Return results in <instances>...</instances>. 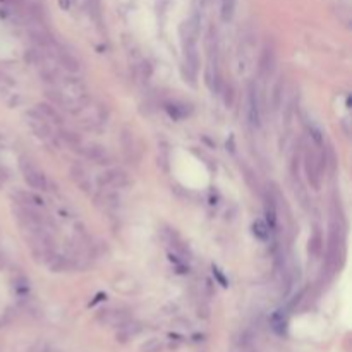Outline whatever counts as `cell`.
<instances>
[{"label": "cell", "instance_id": "cell-1", "mask_svg": "<svg viewBox=\"0 0 352 352\" xmlns=\"http://www.w3.org/2000/svg\"><path fill=\"white\" fill-rule=\"evenodd\" d=\"M21 170L23 176H25V180L28 182V186L31 189H38V191H50V182L47 179V176L35 167L33 163L29 162H23L21 160Z\"/></svg>", "mask_w": 352, "mask_h": 352}, {"label": "cell", "instance_id": "cell-2", "mask_svg": "<svg viewBox=\"0 0 352 352\" xmlns=\"http://www.w3.org/2000/svg\"><path fill=\"white\" fill-rule=\"evenodd\" d=\"M248 121L252 127H259L261 126V110H259V101H258V90H256L254 83H249L248 86Z\"/></svg>", "mask_w": 352, "mask_h": 352}, {"label": "cell", "instance_id": "cell-3", "mask_svg": "<svg viewBox=\"0 0 352 352\" xmlns=\"http://www.w3.org/2000/svg\"><path fill=\"white\" fill-rule=\"evenodd\" d=\"M28 126L29 129L33 131V134L38 136L40 139H45L49 141L52 138V129H50V124L38 114V110H29L28 112Z\"/></svg>", "mask_w": 352, "mask_h": 352}, {"label": "cell", "instance_id": "cell-4", "mask_svg": "<svg viewBox=\"0 0 352 352\" xmlns=\"http://www.w3.org/2000/svg\"><path fill=\"white\" fill-rule=\"evenodd\" d=\"M304 169H306V176L313 189H320L321 184V170L318 165V156L314 155L311 150L304 151Z\"/></svg>", "mask_w": 352, "mask_h": 352}, {"label": "cell", "instance_id": "cell-5", "mask_svg": "<svg viewBox=\"0 0 352 352\" xmlns=\"http://www.w3.org/2000/svg\"><path fill=\"white\" fill-rule=\"evenodd\" d=\"M98 184H100L101 187H115V189H121V187L129 184V177L124 170L110 169L98 177Z\"/></svg>", "mask_w": 352, "mask_h": 352}, {"label": "cell", "instance_id": "cell-6", "mask_svg": "<svg viewBox=\"0 0 352 352\" xmlns=\"http://www.w3.org/2000/svg\"><path fill=\"white\" fill-rule=\"evenodd\" d=\"M179 35H180V43H182V47L196 45L198 35H200V21H198L196 16L187 19V21H184L182 25H180Z\"/></svg>", "mask_w": 352, "mask_h": 352}, {"label": "cell", "instance_id": "cell-7", "mask_svg": "<svg viewBox=\"0 0 352 352\" xmlns=\"http://www.w3.org/2000/svg\"><path fill=\"white\" fill-rule=\"evenodd\" d=\"M275 64H277L275 50H273L272 45H266L265 49H263L261 59H259V67H258L259 76H261L263 79L272 76L273 71H275Z\"/></svg>", "mask_w": 352, "mask_h": 352}, {"label": "cell", "instance_id": "cell-8", "mask_svg": "<svg viewBox=\"0 0 352 352\" xmlns=\"http://www.w3.org/2000/svg\"><path fill=\"white\" fill-rule=\"evenodd\" d=\"M53 59L59 62V66L62 67L64 71H67L69 74H77L81 71V64L73 53L66 52L62 49H57L55 53H53Z\"/></svg>", "mask_w": 352, "mask_h": 352}, {"label": "cell", "instance_id": "cell-9", "mask_svg": "<svg viewBox=\"0 0 352 352\" xmlns=\"http://www.w3.org/2000/svg\"><path fill=\"white\" fill-rule=\"evenodd\" d=\"M79 150H81V153H83V155L86 156L88 160H91V162L105 163L108 160L107 150H105L101 145H97V143H91V145H86V146L81 145Z\"/></svg>", "mask_w": 352, "mask_h": 352}, {"label": "cell", "instance_id": "cell-10", "mask_svg": "<svg viewBox=\"0 0 352 352\" xmlns=\"http://www.w3.org/2000/svg\"><path fill=\"white\" fill-rule=\"evenodd\" d=\"M36 110H38V114L42 115L43 119H45L47 122H53V124H62V115L57 112V108L53 107V105L50 103H38L36 105Z\"/></svg>", "mask_w": 352, "mask_h": 352}, {"label": "cell", "instance_id": "cell-11", "mask_svg": "<svg viewBox=\"0 0 352 352\" xmlns=\"http://www.w3.org/2000/svg\"><path fill=\"white\" fill-rule=\"evenodd\" d=\"M14 201L18 204H25V206H43V200L40 196L28 191H16Z\"/></svg>", "mask_w": 352, "mask_h": 352}, {"label": "cell", "instance_id": "cell-12", "mask_svg": "<svg viewBox=\"0 0 352 352\" xmlns=\"http://www.w3.org/2000/svg\"><path fill=\"white\" fill-rule=\"evenodd\" d=\"M323 251V235H321L320 228H314V232L309 237V254L313 258H318Z\"/></svg>", "mask_w": 352, "mask_h": 352}, {"label": "cell", "instance_id": "cell-13", "mask_svg": "<svg viewBox=\"0 0 352 352\" xmlns=\"http://www.w3.org/2000/svg\"><path fill=\"white\" fill-rule=\"evenodd\" d=\"M234 11H235V0H222V7H220V16L222 21L228 23L234 18Z\"/></svg>", "mask_w": 352, "mask_h": 352}, {"label": "cell", "instance_id": "cell-14", "mask_svg": "<svg viewBox=\"0 0 352 352\" xmlns=\"http://www.w3.org/2000/svg\"><path fill=\"white\" fill-rule=\"evenodd\" d=\"M282 100H283V81L280 79L278 83L275 84V88H273V98H272L273 110H277V108L282 105Z\"/></svg>", "mask_w": 352, "mask_h": 352}, {"label": "cell", "instance_id": "cell-15", "mask_svg": "<svg viewBox=\"0 0 352 352\" xmlns=\"http://www.w3.org/2000/svg\"><path fill=\"white\" fill-rule=\"evenodd\" d=\"M252 228H254L256 237H259V239H261V241H266V239L270 237V227L265 224V222L256 220V222H254V225H252Z\"/></svg>", "mask_w": 352, "mask_h": 352}, {"label": "cell", "instance_id": "cell-16", "mask_svg": "<svg viewBox=\"0 0 352 352\" xmlns=\"http://www.w3.org/2000/svg\"><path fill=\"white\" fill-rule=\"evenodd\" d=\"M158 165L162 167L163 170H169V148H167L165 143H162L160 146V151H158Z\"/></svg>", "mask_w": 352, "mask_h": 352}, {"label": "cell", "instance_id": "cell-17", "mask_svg": "<svg viewBox=\"0 0 352 352\" xmlns=\"http://www.w3.org/2000/svg\"><path fill=\"white\" fill-rule=\"evenodd\" d=\"M62 138L66 139L69 145L76 146V148H81V138L73 131H62Z\"/></svg>", "mask_w": 352, "mask_h": 352}, {"label": "cell", "instance_id": "cell-18", "mask_svg": "<svg viewBox=\"0 0 352 352\" xmlns=\"http://www.w3.org/2000/svg\"><path fill=\"white\" fill-rule=\"evenodd\" d=\"M71 176H73V179L77 180L79 184H83L84 179H86V172H84V169L81 165H73V169H71Z\"/></svg>", "mask_w": 352, "mask_h": 352}, {"label": "cell", "instance_id": "cell-19", "mask_svg": "<svg viewBox=\"0 0 352 352\" xmlns=\"http://www.w3.org/2000/svg\"><path fill=\"white\" fill-rule=\"evenodd\" d=\"M105 320H107V323H121V321H124V314L121 311H107Z\"/></svg>", "mask_w": 352, "mask_h": 352}, {"label": "cell", "instance_id": "cell-20", "mask_svg": "<svg viewBox=\"0 0 352 352\" xmlns=\"http://www.w3.org/2000/svg\"><path fill=\"white\" fill-rule=\"evenodd\" d=\"M160 349H162V344H160L158 340H150L148 344H145V347H143V352H158Z\"/></svg>", "mask_w": 352, "mask_h": 352}, {"label": "cell", "instance_id": "cell-21", "mask_svg": "<svg viewBox=\"0 0 352 352\" xmlns=\"http://www.w3.org/2000/svg\"><path fill=\"white\" fill-rule=\"evenodd\" d=\"M225 103H227L228 107H232V103H234V86H232V84L225 86Z\"/></svg>", "mask_w": 352, "mask_h": 352}, {"label": "cell", "instance_id": "cell-22", "mask_svg": "<svg viewBox=\"0 0 352 352\" xmlns=\"http://www.w3.org/2000/svg\"><path fill=\"white\" fill-rule=\"evenodd\" d=\"M60 7L69 9V0H60Z\"/></svg>", "mask_w": 352, "mask_h": 352}]
</instances>
